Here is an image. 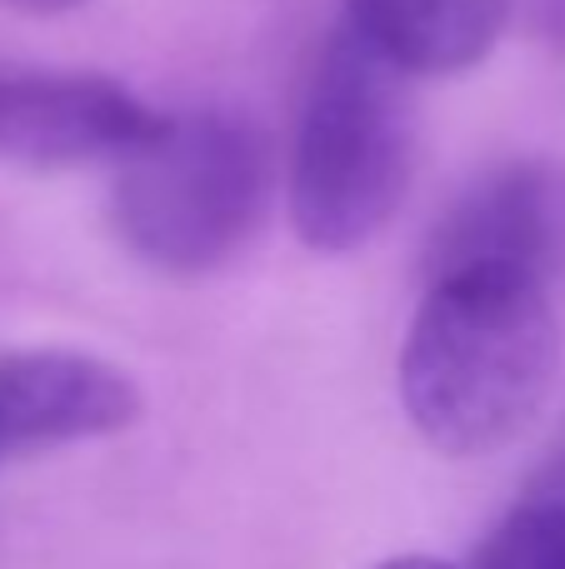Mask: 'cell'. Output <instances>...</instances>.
Instances as JSON below:
<instances>
[{"label":"cell","instance_id":"1","mask_svg":"<svg viewBox=\"0 0 565 569\" xmlns=\"http://www.w3.org/2000/svg\"><path fill=\"white\" fill-rule=\"evenodd\" d=\"M561 375L546 276L476 266L426 280L400 345V405L430 450L496 455L536 425Z\"/></svg>","mask_w":565,"mask_h":569},{"label":"cell","instance_id":"2","mask_svg":"<svg viewBox=\"0 0 565 569\" xmlns=\"http://www.w3.org/2000/svg\"><path fill=\"white\" fill-rule=\"evenodd\" d=\"M356 26L316 60L290 156V226L320 256L360 250L396 220L416 176V90Z\"/></svg>","mask_w":565,"mask_h":569},{"label":"cell","instance_id":"3","mask_svg":"<svg viewBox=\"0 0 565 569\" xmlns=\"http://www.w3.org/2000/svg\"><path fill=\"white\" fill-rule=\"evenodd\" d=\"M270 140L236 110H180L116 166V236L160 276H210L270 210Z\"/></svg>","mask_w":565,"mask_h":569},{"label":"cell","instance_id":"4","mask_svg":"<svg viewBox=\"0 0 565 569\" xmlns=\"http://www.w3.org/2000/svg\"><path fill=\"white\" fill-rule=\"evenodd\" d=\"M166 126L160 110L106 76H0V156L20 166H96L140 150Z\"/></svg>","mask_w":565,"mask_h":569},{"label":"cell","instance_id":"5","mask_svg":"<svg viewBox=\"0 0 565 569\" xmlns=\"http://www.w3.org/2000/svg\"><path fill=\"white\" fill-rule=\"evenodd\" d=\"M140 385L120 365L80 350L0 355V460L106 440L140 420Z\"/></svg>","mask_w":565,"mask_h":569},{"label":"cell","instance_id":"6","mask_svg":"<svg viewBox=\"0 0 565 569\" xmlns=\"http://www.w3.org/2000/svg\"><path fill=\"white\" fill-rule=\"evenodd\" d=\"M556 250L551 180L541 166H506L486 176L426 240V280L476 266H516L546 276Z\"/></svg>","mask_w":565,"mask_h":569},{"label":"cell","instance_id":"7","mask_svg":"<svg viewBox=\"0 0 565 569\" xmlns=\"http://www.w3.org/2000/svg\"><path fill=\"white\" fill-rule=\"evenodd\" d=\"M350 26L406 76H460L506 36L511 0H346Z\"/></svg>","mask_w":565,"mask_h":569},{"label":"cell","instance_id":"8","mask_svg":"<svg viewBox=\"0 0 565 569\" xmlns=\"http://www.w3.org/2000/svg\"><path fill=\"white\" fill-rule=\"evenodd\" d=\"M470 569H565V500L531 490V500L490 530Z\"/></svg>","mask_w":565,"mask_h":569},{"label":"cell","instance_id":"9","mask_svg":"<svg viewBox=\"0 0 565 569\" xmlns=\"http://www.w3.org/2000/svg\"><path fill=\"white\" fill-rule=\"evenodd\" d=\"M0 6L26 10V16H60V10H76V6H86V0H0Z\"/></svg>","mask_w":565,"mask_h":569},{"label":"cell","instance_id":"10","mask_svg":"<svg viewBox=\"0 0 565 569\" xmlns=\"http://www.w3.org/2000/svg\"><path fill=\"white\" fill-rule=\"evenodd\" d=\"M370 569H456V565L430 560V555H396V560H380V565H370Z\"/></svg>","mask_w":565,"mask_h":569},{"label":"cell","instance_id":"11","mask_svg":"<svg viewBox=\"0 0 565 569\" xmlns=\"http://www.w3.org/2000/svg\"><path fill=\"white\" fill-rule=\"evenodd\" d=\"M536 490H541V495H561V500H565V460L551 465V470H546V480H541Z\"/></svg>","mask_w":565,"mask_h":569}]
</instances>
